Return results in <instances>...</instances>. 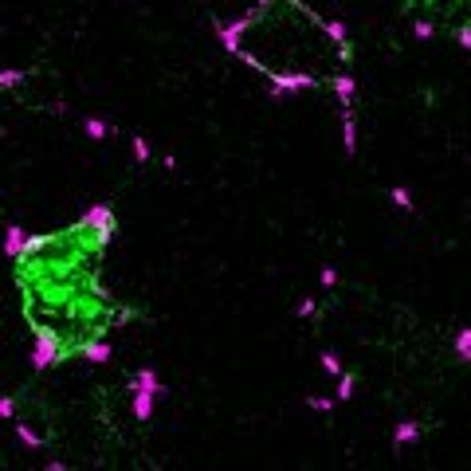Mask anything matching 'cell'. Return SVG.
<instances>
[{"mask_svg":"<svg viewBox=\"0 0 471 471\" xmlns=\"http://www.w3.org/2000/svg\"><path fill=\"white\" fill-rule=\"evenodd\" d=\"M9 236V271L20 294V318L32 334L35 370L110 362V334L142 318L102 275L118 236L114 209L94 204L48 232L24 236L12 228Z\"/></svg>","mask_w":471,"mask_h":471,"instance_id":"1","label":"cell"},{"mask_svg":"<svg viewBox=\"0 0 471 471\" xmlns=\"http://www.w3.org/2000/svg\"><path fill=\"white\" fill-rule=\"evenodd\" d=\"M224 51L275 91H330L350 114L353 40L342 20L311 0H252L244 16L220 28Z\"/></svg>","mask_w":471,"mask_h":471,"instance_id":"2","label":"cell"},{"mask_svg":"<svg viewBox=\"0 0 471 471\" xmlns=\"http://www.w3.org/2000/svg\"><path fill=\"white\" fill-rule=\"evenodd\" d=\"M401 16L421 40H455L463 51L471 43V0H401Z\"/></svg>","mask_w":471,"mask_h":471,"instance_id":"3","label":"cell"}]
</instances>
